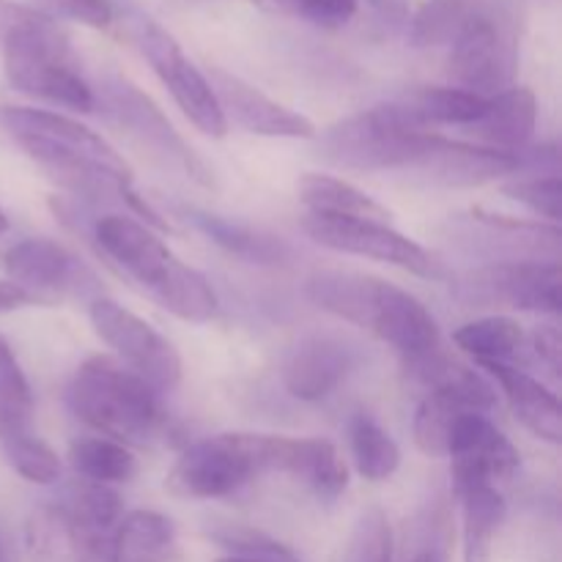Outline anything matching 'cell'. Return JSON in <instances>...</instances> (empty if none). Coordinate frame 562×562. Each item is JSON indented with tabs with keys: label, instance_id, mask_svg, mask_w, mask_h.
Masks as SVG:
<instances>
[{
	"label": "cell",
	"instance_id": "obj_39",
	"mask_svg": "<svg viewBox=\"0 0 562 562\" xmlns=\"http://www.w3.org/2000/svg\"><path fill=\"white\" fill-rule=\"evenodd\" d=\"M263 11L289 14L316 27H344L357 14V0H252Z\"/></svg>",
	"mask_w": 562,
	"mask_h": 562
},
{
	"label": "cell",
	"instance_id": "obj_37",
	"mask_svg": "<svg viewBox=\"0 0 562 562\" xmlns=\"http://www.w3.org/2000/svg\"><path fill=\"white\" fill-rule=\"evenodd\" d=\"M9 459V464L14 467L16 475H22L25 481L38 483V486H47L60 477V461L55 456V450L49 448L44 439H38V434H27V437L11 439V442L0 445Z\"/></svg>",
	"mask_w": 562,
	"mask_h": 562
},
{
	"label": "cell",
	"instance_id": "obj_10",
	"mask_svg": "<svg viewBox=\"0 0 562 562\" xmlns=\"http://www.w3.org/2000/svg\"><path fill=\"white\" fill-rule=\"evenodd\" d=\"M104 113L132 137L140 148L151 154L154 162L165 165L173 173L184 176L198 187H214V173L201 154L179 135L168 115L148 93H143L135 82L121 75H110L102 80Z\"/></svg>",
	"mask_w": 562,
	"mask_h": 562
},
{
	"label": "cell",
	"instance_id": "obj_19",
	"mask_svg": "<svg viewBox=\"0 0 562 562\" xmlns=\"http://www.w3.org/2000/svg\"><path fill=\"white\" fill-rule=\"evenodd\" d=\"M267 472L296 477L324 503H335L349 486V467L327 439H289L267 434Z\"/></svg>",
	"mask_w": 562,
	"mask_h": 562
},
{
	"label": "cell",
	"instance_id": "obj_3",
	"mask_svg": "<svg viewBox=\"0 0 562 562\" xmlns=\"http://www.w3.org/2000/svg\"><path fill=\"white\" fill-rule=\"evenodd\" d=\"M93 239L102 256L159 307L184 322L214 318L220 302L212 283L176 258L146 223L126 214H102L93 223Z\"/></svg>",
	"mask_w": 562,
	"mask_h": 562
},
{
	"label": "cell",
	"instance_id": "obj_29",
	"mask_svg": "<svg viewBox=\"0 0 562 562\" xmlns=\"http://www.w3.org/2000/svg\"><path fill=\"white\" fill-rule=\"evenodd\" d=\"M349 450L357 472L371 483H384L398 472L401 448L371 415L357 412L349 420Z\"/></svg>",
	"mask_w": 562,
	"mask_h": 562
},
{
	"label": "cell",
	"instance_id": "obj_13",
	"mask_svg": "<svg viewBox=\"0 0 562 562\" xmlns=\"http://www.w3.org/2000/svg\"><path fill=\"white\" fill-rule=\"evenodd\" d=\"M93 329L99 338L121 357L126 368L146 379L154 390H173L181 382V357L176 346L159 329L143 322L137 313L126 311L108 296H97L91 302Z\"/></svg>",
	"mask_w": 562,
	"mask_h": 562
},
{
	"label": "cell",
	"instance_id": "obj_35",
	"mask_svg": "<svg viewBox=\"0 0 562 562\" xmlns=\"http://www.w3.org/2000/svg\"><path fill=\"white\" fill-rule=\"evenodd\" d=\"M209 538L220 543L223 549H231L234 558L245 560H261V562H302L291 552L285 543L274 541L267 532L256 530L250 525H236V521H223L209 530Z\"/></svg>",
	"mask_w": 562,
	"mask_h": 562
},
{
	"label": "cell",
	"instance_id": "obj_16",
	"mask_svg": "<svg viewBox=\"0 0 562 562\" xmlns=\"http://www.w3.org/2000/svg\"><path fill=\"white\" fill-rule=\"evenodd\" d=\"M206 77L217 93L225 121H234L241 130L263 137H289V140H313L318 135L316 124L307 115L274 102L241 77L220 66H212Z\"/></svg>",
	"mask_w": 562,
	"mask_h": 562
},
{
	"label": "cell",
	"instance_id": "obj_40",
	"mask_svg": "<svg viewBox=\"0 0 562 562\" xmlns=\"http://www.w3.org/2000/svg\"><path fill=\"white\" fill-rule=\"evenodd\" d=\"M49 16L58 14L80 25L104 31L115 22V0H44Z\"/></svg>",
	"mask_w": 562,
	"mask_h": 562
},
{
	"label": "cell",
	"instance_id": "obj_20",
	"mask_svg": "<svg viewBox=\"0 0 562 562\" xmlns=\"http://www.w3.org/2000/svg\"><path fill=\"white\" fill-rule=\"evenodd\" d=\"M464 223L475 225V234H467L472 245L486 241L488 252L497 261H552L560 263L562 234L552 223H527V220L503 217L486 209H472Z\"/></svg>",
	"mask_w": 562,
	"mask_h": 562
},
{
	"label": "cell",
	"instance_id": "obj_2",
	"mask_svg": "<svg viewBox=\"0 0 562 562\" xmlns=\"http://www.w3.org/2000/svg\"><path fill=\"white\" fill-rule=\"evenodd\" d=\"M305 296L322 311L357 324L393 346L406 368L442 349L431 311L415 294L387 280L329 269L307 278Z\"/></svg>",
	"mask_w": 562,
	"mask_h": 562
},
{
	"label": "cell",
	"instance_id": "obj_18",
	"mask_svg": "<svg viewBox=\"0 0 562 562\" xmlns=\"http://www.w3.org/2000/svg\"><path fill=\"white\" fill-rule=\"evenodd\" d=\"M521 151H497L488 146L450 140L434 132L415 176L442 187H481L503 176L519 173Z\"/></svg>",
	"mask_w": 562,
	"mask_h": 562
},
{
	"label": "cell",
	"instance_id": "obj_24",
	"mask_svg": "<svg viewBox=\"0 0 562 562\" xmlns=\"http://www.w3.org/2000/svg\"><path fill=\"white\" fill-rule=\"evenodd\" d=\"M176 527L157 510H130L110 532V562H170Z\"/></svg>",
	"mask_w": 562,
	"mask_h": 562
},
{
	"label": "cell",
	"instance_id": "obj_41",
	"mask_svg": "<svg viewBox=\"0 0 562 562\" xmlns=\"http://www.w3.org/2000/svg\"><path fill=\"white\" fill-rule=\"evenodd\" d=\"M532 349H536V357L554 373L560 376L562 371V335L554 324H547V327H538L532 333Z\"/></svg>",
	"mask_w": 562,
	"mask_h": 562
},
{
	"label": "cell",
	"instance_id": "obj_6",
	"mask_svg": "<svg viewBox=\"0 0 562 562\" xmlns=\"http://www.w3.org/2000/svg\"><path fill=\"white\" fill-rule=\"evenodd\" d=\"M431 135V130L415 124L401 104L393 102L349 115L316 137L322 157L335 168L357 173H415Z\"/></svg>",
	"mask_w": 562,
	"mask_h": 562
},
{
	"label": "cell",
	"instance_id": "obj_36",
	"mask_svg": "<svg viewBox=\"0 0 562 562\" xmlns=\"http://www.w3.org/2000/svg\"><path fill=\"white\" fill-rule=\"evenodd\" d=\"M344 562H393V530L379 505H371L357 516Z\"/></svg>",
	"mask_w": 562,
	"mask_h": 562
},
{
	"label": "cell",
	"instance_id": "obj_43",
	"mask_svg": "<svg viewBox=\"0 0 562 562\" xmlns=\"http://www.w3.org/2000/svg\"><path fill=\"white\" fill-rule=\"evenodd\" d=\"M33 302H38V296H33L31 291L11 283V280H0V313L20 311V307L33 305Z\"/></svg>",
	"mask_w": 562,
	"mask_h": 562
},
{
	"label": "cell",
	"instance_id": "obj_14",
	"mask_svg": "<svg viewBox=\"0 0 562 562\" xmlns=\"http://www.w3.org/2000/svg\"><path fill=\"white\" fill-rule=\"evenodd\" d=\"M448 459L456 494L472 486H494V481H505L521 464L516 445L481 412H467L456 423Z\"/></svg>",
	"mask_w": 562,
	"mask_h": 562
},
{
	"label": "cell",
	"instance_id": "obj_8",
	"mask_svg": "<svg viewBox=\"0 0 562 562\" xmlns=\"http://www.w3.org/2000/svg\"><path fill=\"white\" fill-rule=\"evenodd\" d=\"M124 31L132 38V44L140 49L143 58L148 60L154 75L168 88L181 113L190 119V124L212 140L228 135V121H225L212 82L187 58L181 44L159 22L140 14V11H130L124 16Z\"/></svg>",
	"mask_w": 562,
	"mask_h": 562
},
{
	"label": "cell",
	"instance_id": "obj_42",
	"mask_svg": "<svg viewBox=\"0 0 562 562\" xmlns=\"http://www.w3.org/2000/svg\"><path fill=\"white\" fill-rule=\"evenodd\" d=\"M38 14V9H27V5L11 3V0H0V42L5 38V33L14 31L22 22L33 20Z\"/></svg>",
	"mask_w": 562,
	"mask_h": 562
},
{
	"label": "cell",
	"instance_id": "obj_27",
	"mask_svg": "<svg viewBox=\"0 0 562 562\" xmlns=\"http://www.w3.org/2000/svg\"><path fill=\"white\" fill-rule=\"evenodd\" d=\"M66 516H69L71 527L77 530L80 541L99 543L110 541V532L119 525L124 514L121 505V494L113 486L93 481H75L66 492V499L58 505Z\"/></svg>",
	"mask_w": 562,
	"mask_h": 562
},
{
	"label": "cell",
	"instance_id": "obj_28",
	"mask_svg": "<svg viewBox=\"0 0 562 562\" xmlns=\"http://www.w3.org/2000/svg\"><path fill=\"white\" fill-rule=\"evenodd\" d=\"M461 499V543L464 562H492L494 538L503 527L508 505L494 486H472L459 494Z\"/></svg>",
	"mask_w": 562,
	"mask_h": 562
},
{
	"label": "cell",
	"instance_id": "obj_32",
	"mask_svg": "<svg viewBox=\"0 0 562 562\" xmlns=\"http://www.w3.org/2000/svg\"><path fill=\"white\" fill-rule=\"evenodd\" d=\"M488 0H428L409 22V42L415 47H442L453 44L467 27V22L486 5Z\"/></svg>",
	"mask_w": 562,
	"mask_h": 562
},
{
	"label": "cell",
	"instance_id": "obj_5",
	"mask_svg": "<svg viewBox=\"0 0 562 562\" xmlns=\"http://www.w3.org/2000/svg\"><path fill=\"white\" fill-rule=\"evenodd\" d=\"M0 44L5 80L11 88L80 113H91L97 108V93L82 77L69 38L47 11H38L33 20L16 25Z\"/></svg>",
	"mask_w": 562,
	"mask_h": 562
},
{
	"label": "cell",
	"instance_id": "obj_21",
	"mask_svg": "<svg viewBox=\"0 0 562 562\" xmlns=\"http://www.w3.org/2000/svg\"><path fill=\"white\" fill-rule=\"evenodd\" d=\"M481 368L497 379L514 417L532 437L543 439L549 445L562 442L560 401L547 384H541L530 373L519 371V368L508 366V362H483Z\"/></svg>",
	"mask_w": 562,
	"mask_h": 562
},
{
	"label": "cell",
	"instance_id": "obj_12",
	"mask_svg": "<svg viewBox=\"0 0 562 562\" xmlns=\"http://www.w3.org/2000/svg\"><path fill=\"white\" fill-rule=\"evenodd\" d=\"M302 231L316 245L327 247V250L373 258V261L406 269V272L417 274V278L439 280L445 274L442 263L426 247L417 245L415 239L404 236L401 231H395L390 223L355 217H324V214L307 212L302 217Z\"/></svg>",
	"mask_w": 562,
	"mask_h": 562
},
{
	"label": "cell",
	"instance_id": "obj_31",
	"mask_svg": "<svg viewBox=\"0 0 562 562\" xmlns=\"http://www.w3.org/2000/svg\"><path fill=\"white\" fill-rule=\"evenodd\" d=\"M33 434V393L11 351L0 338V445Z\"/></svg>",
	"mask_w": 562,
	"mask_h": 562
},
{
	"label": "cell",
	"instance_id": "obj_1",
	"mask_svg": "<svg viewBox=\"0 0 562 562\" xmlns=\"http://www.w3.org/2000/svg\"><path fill=\"white\" fill-rule=\"evenodd\" d=\"M0 130L60 187L91 201L126 203L148 228L168 231L157 209L132 190L126 159L86 124L53 110L0 104Z\"/></svg>",
	"mask_w": 562,
	"mask_h": 562
},
{
	"label": "cell",
	"instance_id": "obj_47",
	"mask_svg": "<svg viewBox=\"0 0 562 562\" xmlns=\"http://www.w3.org/2000/svg\"><path fill=\"white\" fill-rule=\"evenodd\" d=\"M217 562H261V560H245V558H234V554H228V558H220Z\"/></svg>",
	"mask_w": 562,
	"mask_h": 562
},
{
	"label": "cell",
	"instance_id": "obj_22",
	"mask_svg": "<svg viewBox=\"0 0 562 562\" xmlns=\"http://www.w3.org/2000/svg\"><path fill=\"white\" fill-rule=\"evenodd\" d=\"M538 126V99L530 88L510 86L488 97L486 113L472 124V132L497 151H521L530 146Z\"/></svg>",
	"mask_w": 562,
	"mask_h": 562
},
{
	"label": "cell",
	"instance_id": "obj_9",
	"mask_svg": "<svg viewBox=\"0 0 562 562\" xmlns=\"http://www.w3.org/2000/svg\"><path fill=\"white\" fill-rule=\"evenodd\" d=\"M261 472H267V434H214L176 459L165 486L176 497L217 499Z\"/></svg>",
	"mask_w": 562,
	"mask_h": 562
},
{
	"label": "cell",
	"instance_id": "obj_38",
	"mask_svg": "<svg viewBox=\"0 0 562 562\" xmlns=\"http://www.w3.org/2000/svg\"><path fill=\"white\" fill-rule=\"evenodd\" d=\"M503 195L510 201L521 203L538 217H547L549 223L558 225L562 214V181L560 173H527L519 179L508 181L503 187Z\"/></svg>",
	"mask_w": 562,
	"mask_h": 562
},
{
	"label": "cell",
	"instance_id": "obj_26",
	"mask_svg": "<svg viewBox=\"0 0 562 562\" xmlns=\"http://www.w3.org/2000/svg\"><path fill=\"white\" fill-rule=\"evenodd\" d=\"M398 104L415 124L431 130V126H472L486 113L488 99L456 86H426L406 93Z\"/></svg>",
	"mask_w": 562,
	"mask_h": 562
},
{
	"label": "cell",
	"instance_id": "obj_46",
	"mask_svg": "<svg viewBox=\"0 0 562 562\" xmlns=\"http://www.w3.org/2000/svg\"><path fill=\"white\" fill-rule=\"evenodd\" d=\"M5 231H9V217H5V212L0 209V236H3Z\"/></svg>",
	"mask_w": 562,
	"mask_h": 562
},
{
	"label": "cell",
	"instance_id": "obj_48",
	"mask_svg": "<svg viewBox=\"0 0 562 562\" xmlns=\"http://www.w3.org/2000/svg\"><path fill=\"white\" fill-rule=\"evenodd\" d=\"M0 562H9V560H5V549H3V543H0Z\"/></svg>",
	"mask_w": 562,
	"mask_h": 562
},
{
	"label": "cell",
	"instance_id": "obj_4",
	"mask_svg": "<svg viewBox=\"0 0 562 562\" xmlns=\"http://www.w3.org/2000/svg\"><path fill=\"white\" fill-rule=\"evenodd\" d=\"M159 390L113 357L93 355L77 368L69 384V406L77 420L99 437L121 445H146L162 431Z\"/></svg>",
	"mask_w": 562,
	"mask_h": 562
},
{
	"label": "cell",
	"instance_id": "obj_17",
	"mask_svg": "<svg viewBox=\"0 0 562 562\" xmlns=\"http://www.w3.org/2000/svg\"><path fill=\"white\" fill-rule=\"evenodd\" d=\"M5 272L11 283L22 285L38 296L42 291L55 294H91L99 291V280L91 269L53 239H22L5 252Z\"/></svg>",
	"mask_w": 562,
	"mask_h": 562
},
{
	"label": "cell",
	"instance_id": "obj_44",
	"mask_svg": "<svg viewBox=\"0 0 562 562\" xmlns=\"http://www.w3.org/2000/svg\"><path fill=\"white\" fill-rule=\"evenodd\" d=\"M368 3L376 9V14L382 16L390 25H404L409 20V0H368Z\"/></svg>",
	"mask_w": 562,
	"mask_h": 562
},
{
	"label": "cell",
	"instance_id": "obj_7",
	"mask_svg": "<svg viewBox=\"0 0 562 562\" xmlns=\"http://www.w3.org/2000/svg\"><path fill=\"white\" fill-rule=\"evenodd\" d=\"M519 38L514 14L503 0H488L450 44L448 75L456 88L488 99L514 86Z\"/></svg>",
	"mask_w": 562,
	"mask_h": 562
},
{
	"label": "cell",
	"instance_id": "obj_45",
	"mask_svg": "<svg viewBox=\"0 0 562 562\" xmlns=\"http://www.w3.org/2000/svg\"><path fill=\"white\" fill-rule=\"evenodd\" d=\"M412 562H448V558H445V552L439 547H426L412 558Z\"/></svg>",
	"mask_w": 562,
	"mask_h": 562
},
{
	"label": "cell",
	"instance_id": "obj_11",
	"mask_svg": "<svg viewBox=\"0 0 562 562\" xmlns=\"http://www.w3.org/2000/svg\"><path fill=\"white\" fill-rule=\"evenodd\" d=\"M560 291V263L552 261H492L453 285L467 307H510L549 316L562 311Z\"/></svg>",
	"mask_w": 562,
	"mask_h": 562
},
{
	"label": "cell",
	"instance_id": "obj_34",
	"mask_svg": "<svg viewBox=\"0 0 562 562\" xmlns=\"http://www.w3.org/2000/svg\"><path fill=\"white\" fill-rule=\"evenodd\" d=\"M69 461L82 481L104 483H126L135 475V456L130 448L108 437H86L77 439L69 450Z\"/></svg>",
	"mask_w": 562,
	"mask_h": 562
},
{
	"label": "cell",
	"instance_id": "obj_33",
	"mask_svg": "<svg viewBox=\"0 0 562 562\" xmlns=\"http://www.w3.org/2000/svg\"><path fill=\"white\" fill-rule=\"evenodd\" d=\"M453 340L464 355L475 357L477 366H483V362L510 360L525 344V333L514 318L486 316L456 329Z\"/></svg>",
	"mask_w": 562,
	"mask_h": 562
},
{
	"label": "cell",
	"instance_id": "obj_30",
	"mask_svg": "<svg viewBox=\"0 0 562 562\" xmlns=\"http://www.w3.org/2000/svg\"><path fill=\"white\" fill-rule=\"evenodd\" d=\"M25 549L31 562H82L80 538L58 505L33 510L25 525Z\"/></svg>",
	"mask_w": 562,
	"mask_h": 562
},
{
	"label": "cell",
	"instance_id": "obj_23",
	"mask_svg": "<svg viewBox=\"0 0 562 562\" xmlns=\"http://www.w3.org/2000/svg\"><path fill=\"white\" fill-rule=\"evenodd\" d=\"M184 214L209 241L241 261L258 263V267H283L291 261V247L280 236L258 231L247 223L225 220L220 214L201 212V209H184Z\"/></svg>",
	"mask_w": 562,
	"mask_h": 562
},
{
	"label": "cell",
	"instance_id": "obj_25",
	"mask_svg": "<svg viewBox=\"0 0 562 562\" xmlns=\"http://www.w3.org/2000/svg\"><path fill=\"white\" fill-rule=\"evenodd\" d=\"M296 192H300V201L305 203L311 214L390 223V212L382 203L373 201L360 187L349 184V181L338 179V176L307 173L296 184Z\"/></svg>",
	"mask_w": 562,
	"mask_h": 562
},
{
	"label": "cell",
	"instance_id": "obj_15",
	"mask_svg": "<svg viewBox=\"0 0 562 562\" xmlns=\"http://www.w3.org/2000/svg\"><path fill=\"white\" fill-rule=\"evenodd\" d=\"M360 362L357 346L333 333H311L296 340L283 360V387L296 401L316 404L333 395Z\"/></svg>",
	"mask_w": 562,
	"mask_h": 562
}]
</instances>
